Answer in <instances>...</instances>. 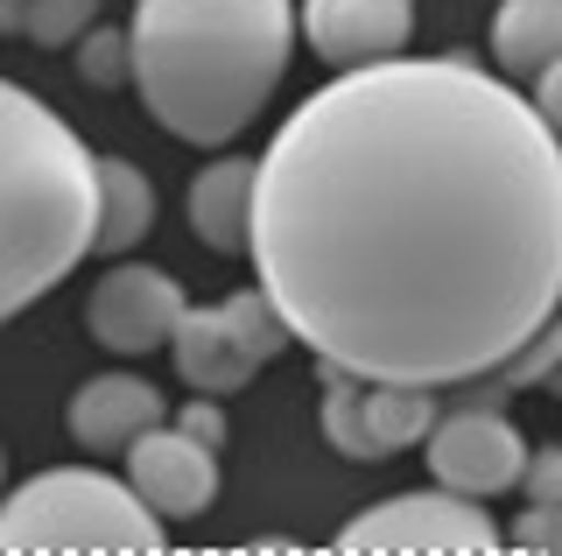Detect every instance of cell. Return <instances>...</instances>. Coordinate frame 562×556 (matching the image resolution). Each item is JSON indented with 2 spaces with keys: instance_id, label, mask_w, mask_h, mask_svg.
<instances>
[{
  "instance_id": "603a6c76",
  "label": "cell",
  "mask_w": 562,
  "mask_h": 556,
  "mask_svg": "<svg viewBox=\"0 0 562 556\" xmlns=\"http://www.w3.org/2000/svg\"><path fill=\"white\" fill-rule=\"evenodd\" d=\"M541 332H549V374H541V388H549L555 402H562V310H555L549 324H541Z\"/></svg>"
},
{
  "instance_id": "5b68a950",
  "label": "cell",
  "mask_w": 562,
  "mask_h": 556,
  "mask_svg": "<svg viewBox=\"0 0 562 556\" xmlns=\"http://www.w3.org/2000/svg\"><path fill=\"white\" fill-rule=\"evenodd\" d=\"M289 338L295 332L281 324L274 297L254 282V289H239V297H225V303L183 310L176 332H169V353H176V374H183L198 394H239Z\"/></svg>"
},
{
  "instance_id": "ac0fdd59",
  "label": "cell",
  "mask_w": 562,
  "mask_h": 556,
  "mask_svg": "<svg viewBox=\"0 0 562 556\" xmlns=\"http://www.w3.org/2000/svg\"><path fill=\"white\" fill-rule=\"evenodd\" d=\"M99 8H105V0H29V43H43V49L78 43L85 29H92Z\"/></svg>"
},
{
  "instance_id": "8992f818",
  "label": "cell",
  "mask_w": 562,
  "mask_h": 556,
  "mask_svg": "<svg viewBox=\"0 0 562 556\" xmlns=\"http://www.w3.org/2000/svg\"><path fill=\"white\" fill-rule=\"evenodd\" d=\"M338 549L359 556H479L499 549V529L471 493L450 486H422V493H394L380 508L351 514L338 529Z\"/></svg>"
},
{
  "instance_id": "7c38bea8",
  "label": "cell",
  "mask_w": 562,
  "mask_h": 556,
  "mask_svg": "<svg viewBox=\"0 0 562 556\" xmlns=\"http://www.w3.org/2000/svg\"><path fill=\"white\" fill-rule=\"evenodd\" d=\"M254 190H260V163H246V155H225V163L198 169V184H190V233L211 254H246V240H254Z\"/></svg>"
},
{
  "instance_id": "9c48e42d",
  "label": "cell",
  "mask_w": 562,
  "mask_h": 556,
  "mask_svg": "<svg viewBox=\"0 0 562 556\" xmlns=\"http://www.w3.org/2000/svg\"><path fill=\"white\" fill-rule=\"evenodd\" d=\"M127 479L162 521H183V514H204L211 493H218V451L176 423H155L127 444Z\"/></svg>"
},
{
  "instance_id": "5bb4252c",
  "label": "cell",
  "mask_w": 562,
  "mask_h": 556,
  "mask_svg": "<svg viewBox=\"0 0 562 556\" xmlns=\"http://www.w3.org/2000/svg\"><path fill=\"white\" fill-rule=\"evenodd\" d=\"M492 57L506 64V78H527L541 64H555L562 57V0H499Z\"/></svg>"
},
{
  "instance_id": "9a60e30c",
  "label": "cell",
  "mask_w": 562,
  "mask_h": 556,
  "mask_svg": "<svg viewBox=\"0 0 562 556\" xmlns=\"http://www.w3.org/2000/svg\"><path fill=\"white\" fill-rule=\"evenodd\" d=\"M366 423H373V437H380L386 458L408 451V444H429L436 388H415V380H366Z\"/></svg>"
},
{
  "instance_id": "ffe728a7",
  "label": "cell",
  "mask_w": 562,
  "mask_h": 556,
  "mask_svg": "<svg viewBox=\"0 0 562 556\" xmlns=\"http://www.w3.org/2000/svg\"><path fill=\"white\" fill-rule=\"evenodd\" d=\"M520 493H527V500H562V444H541V451H527Z\"/></svg>"
},
{
  "instance_id": "e0dca14e",
  "label": "cell",
  "mask_w": 562,
  "mask_h": 556,
  "mask_svg": "<svg viewBox=\"0 0 562 556\" xmlns=\"http://www.w3.org/2000/svg\"><path fill=\"white\" fill-rule=\"evenodd\" d=\"M78 78L92 92H113V85L134 78V43L120 29H85V49H78Z\"/></svg>"
},
{
  "instance_id": "7402d4cb",
  "label": "cell",
  "mask_w": 562,
  "mask_h": 556,
  "mask_svg": "<svg viewBox=\"0 0 562 556\" xmlns=\"http://www.w3.org/2000/svg\"><path fill=\"white\" fill-rule=\"evenodd\" d=\"M535 113H541V120H549V127L562 134V57L535 71Z\"/></svg>"
},
{
  "instance_id": "4fadbf2b",
  "label": "cell",
  "mask_w": 562,
  "mask_h": 556,
  "mask_svg": "<svg viewBox=\"0 0 562 556\" xmlns=\"http://www.w3.org/2000/svg\"><path fill=\"white\" fill-rule=\"evenodd\" d=\"M155 225V184L140 177L127 155H99V240L92 254L120 260L127 247H140Z\"/></svg>"
},
{
  "instance_id": "cb8c5ba5",
  "label": "cell",
  "mask_w": 562,
  "mask_h": 556,
  "mask_svg": "<svg viewBox=\"0 0 562 556\" xmlns=\"http://www.w3.org/2000/svg\"><path fill=\"white\" fill-rule=\"evenodd\" d=\"M0 36H29V0H0Z\"/></svg>"
},
{
  "instance_id": "52a82bcc",
  "label": "cell",
  "mask_w": 562,
  "mask_h": 556,
  "mask_svg": "<svg viewBox=\"0 0 562 556\" xmlns=\"http://www.w3.org/2000/svg\"><path fill=\"white\" fill-rule=\"evenodd\" d=\"M527 451L535 444H527L499 409L457 402L450 415H436V430H429V472H436V486H450V493L492 500V493H514L520 486Z\"/></svg>"
},
{
  "instance_id": "44dd1931",
  "label": "cell",
  "mask_w": 562,
  "mask_h": 556,
  "mask_svg": "<svg viewBox=\"0 0 562 556\" xmlns=\"http://www.w3.org/2000/svg\"><path fill=\"white\" fill-rule=\"evenodd\" d=\"M176 430H190V437L211 444V451L225 444V415H218V402H190V409H176Z\"/></svg>"
},
{
  "instance_id": "30bf717a",
  "label": "cell",
  "mask_w": 562,
  "mask_h": 556,
  "mask_svg": "<svg viewBox=\"0 0 562 556\" xmlns=\"http://www.w3.org/2000/svg\"><path fill=\"white\" fill-rule=\"evenodd\" d=\"M295 22H303V43L324 64H373L408 49L415 0H303Z\"/></svg>"
},
{
  "instance_id": "6da1fadb",
  "label": "cell",
  "mask_w": 562,
  "mask_h": 556,
  "mask_svg": "<svg viewBox=\"0 0 562 556\" xmlns=\"http://www.w3.org/2000/svg\"><path fill=\"white\" fill-rule=\"evenodd\" d=\"M254 275L316 359L464 388L562 310V134L479 57H373L274 127Z\"/></svg>"
},
{
  "instance_id": "7a4b0ae2",
  "label": "cell",
  "mask_w": 562,
  "mask_h": 556,
  "mask_svg": "<svg viewBox=\"0 0 562 556\" xmlns=\"http://www.w3.org/2000/svg\"><path fill=\"white\" fill-rule=\"evenodd\" d=\"M295 29L289 0H134V92L176 142L225 148L274 99Z\"/></svg>"
},
{
  "instance_id": "2e32d148",
  "label": "cell",
  "mask_w": 562,
  "mask_h": 556,
  "mask_svg": "<svg viewBox=\"0 0 562 556\" xmlns=\"http://www.w3.org/2000/svg\"><path fill=\"white\" fill-rule=\"evenodd\" d=\"M324 437H330V451H345V458H359V465H380L386 458L380 437H373V423H366L359 374L330 367V359H324Z\"/></svg>"
},
{
  "instance_id": "ba28073f",
  "label": "cell",
  "mask_w": 562,
  "mask_h": 556,
  "mask_svg": "<svg viewBox=\"0 0 562 556\" xmlns=\"http://www.w3.org/2000/svg\"><path fill=\"white\" fill-rule=\"evenodd\" d=\"M183 282L162 268H148V260H120V268H105L92 282V297H85V324H92V338L105 353H155V345H169L176 318H183Z\"/></svg>"
},
{
  "instance_id": "d6986e66",
  "label": "cell",
  "mask_w": 562,
  "mask_h": 556,
  "mask_svg": "<svg viewBox=\"0 0 562 556\" xmlns=\"http://www.w3.org/2000/svg\"><path fill=\"white\" fill-rule=\"evenodd\" d=\"M514 549L562 556V500H527V514H514Z\"/></svg>"
},
{
  "instance_id": "3957f363",
  "label": "cell",
  "mask_w": 562,
  "mask_h": 556,
  "mask_svg": "<svg viewBox=\"0 0 562 556\" xmlns=\"http://www.w3.org/2000/svg\"><path fill=\"white\" fill-rule=\"evenodd\" d=\"M99 240V155L35 92L0 78V324L43 303Z\"/></svg>"
},
{
  "instance_id": "8fae6325",
  "label": "cell",
  "mask_w": 562,
  "mask_h": 556,
  "mask_svg": "<svg viewBox=\"0 0 562 556\" xmlns=\"http://www.w3.org/2000/svg\"><path fill=\"white\" fill-rule=\"evenodd\" d=\"M162 388L140 374H99L85 380L78 394H70V437H78L85 451H127L140 430L162 423Z\"/></svg>"
},
{
  "instance_id": "277c9868",
  "label": "cell",
  "mask_w": 562,
  "mask_h": 556,
  "mask_svg": "<svg viewBox=\"0 0 562 556\" xmlns=\"http://www.w3.org/2000/svg\"><path fill=\"white\" fill-rule=\"evenodd\" d=\"M0 549L14 556H64V549H105V556H148L162 549V514L134 493V479L57 465L35 472L0 500Z\"/></svg>"
}]
</instances>
